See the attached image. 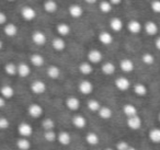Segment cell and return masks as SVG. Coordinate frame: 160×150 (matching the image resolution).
Segmentation results:
<instances>
[{
    "label": "cell",
    "instance_id": "obj_1",
    "mask_svg": "<svg viewBox=\"0 0 160 150\" xmlns=\"http://www.w3.org/2000/svg\"><path fill=\"white\" fill-rule=\"evenodd\" d=\"M18 132L22 137L28 138V137H30L33 134V128L29 123H21L18 127Z\"/></svg>",
    "mask_w": 160,
    "mask_h": 150
},
{
    "label": "cell",
    "instance_id": "obj_2",
    "mask_svg": "<svg viewBox=\"0 0 160 150\" xmlns=\"http://www.w3.org/2000/svg\"><path fill=\"white\" fill-rule=\"evenodd\" d=\"M28 112H29V114L31 117H33V118H38V117L42 116V114H43V108L40 105V104L33 103L29 106Z\"/></svg>",
    "mask_w": 160,
    "mask_h": 150
},
{
    "label": "cell",
    "instance_id": "obj_3",
    "mask_svg": "<svg viewBox=\"0 0 160 150\" xmlns=\"http://www.w3.org/2000/svg\"><path fill=\"white\" fill-rule=\"evenodd\" d=\"M31 90H32V92L35 93V94H42V93H44L45 90H46V84L43 81H41V80H36V81L32 82Z\"/></svg>",
    "mask_w": 160,
    "mask_h": 150
},
{
    "label": "cell",
    "instance_id": "obj_4",
    "mask_svg": "<svg viewBox=\"0 0 160 150\" xmlns=\"http://www.w3.org/2000/svg\"><path fill=\"white\" fill-rule=\"evenodd\" d=\"M21 14H22V18L24 19V20H27V21H32L36 17L35 10H34L32 7H30V6L23 7L22 11H21Z\"/></svg>",
    "mask_w": 160,
    "mask_h": 150
},
{
    "label": "cell",
    "instance_id": "obj_5",
    "mask_svg": "<svg viewBox=\"0 0 160 150\" xmlns=\"http://www.w3.org/2000/svg\"><path fill=\"white\" fill-rule=\"evenodd\" d=\"M78 89L82 94H90L93 91V84L88 80H82L78 86Z\"/></svg>",
    "mask_w": 160,
    "mask_h": 150
},
{
    "label": "cell",
    "instance_id": "obj_6",
    "mask_svg": "<svg viewBox=\"0 0 160 150\" xmlns=\"http://www.w3.org/2000/svg\"><path fill=\"white\" fill-rule=\"evenodd\" d=\"M115 86H116V88H118V90L126 91V90H128L129 87H131V82H129V80L127 79V78L118 77V79L115 80Z\"/></svg>",
    "mask_w": 160,
    "mask_h": 150
},
{
    "label": "cell",
    "instance_id": "obj_7",
    "mask_svg": "<svg viewBox=\"0 0 160 150\" xmlns=\"http://www.w3.org/2000/svg\"><path fill=\"white\" fill-rule=\"evenodd\" d=\"M88 58H89V62L92 64H98L102 60V53L99 49H91L88 53Z\"/></svg>",
    "mask_w": 160,
    "mask_h": 150
},
{
    "label": "cell",
    "instance_id": "obj_8",
    "mask_svg": "<svg viewBox=\"0 0 160 150\" xmlns=\"http://www.w3.org/2000/svg\"><path fill=\"white\" fill-rule=\"evenodd\" d=\"M127 126L133 130L138 129V128H140V126H142V119H140V117L138 116V115L133 116V117H128V118H127Z\"/></svg>",
    "mask_w": 160,
    "mask_h": 150
},
{
    "label": "cell",
    "instance_id": "obj_9",
    "mask_svg": "<svg viewBox=\"0 0 160 150\" xmlns=\"http://www.w3.org/2000/svg\"><path fill=\"white\" fill-rule=\"evenodd\" d=\"M32 41L35 43L36 45H44L46 43V35L43 32L36 31L32 34Z\"/></svg>",
    "mask_w": 160,
    "mask_h": 150
},
{
    "label": "cell",
    "instance_id": "obj_10",
    "mask_svg": "<svg viewBox=\"0 0 160 150\" xmlns=\"http://www.w3.org/2000/svg\"><path fill=\"white\" fill-rule=\"evenodd\" d=\"M66 106L70 111H77L80 106V101L76 97H69L66 100Z\"/></svg>",
    "mask_w": 160,
    "mask_h": 150
},
{
    "label": "cell",
    "instance_id": "obj_11",
    "mask_svg": "<svg viewBox=\"0 0 160 150\" xmlns=\"http://www.w3.org/2000/svg\"><path fill=\"white\" fill-rule=\"evenodd\" d=\"M120 67L124 72H131L134 70V62L128 58H125L120 62Z\"/></svg>",
    "mask_w": 160,
    "mask_h": 150
},
{
    "label": "cell",
    "instance_id": "obj_12",
    "mask_svg": "<svg viewBox=\"0 0 160 150\" xmlns=\"http://www.w3.org/2000/svg\"><path fill=\"white\" fill-rule=\"evenodd\" d=\"M72 124L77 128H85L86 125H87V119L82 115H75L72 118Z\"/></svg>",
    "mask_w": 160,
    "mask_h": 150
},
{
    "label": "cell",
    "instance_id": "obj_13",
    "mask_svg": "<svg viewBox=\"0 0 160 150\" xmlns=\"http://www.w3.org/2000/svg\"><path fill=\"white\" fill-rule=\"evenodd\" d=\"M123 113L128 117H133V116H136L137 115V108L133 104H125L123 106Z\"/></svg>",
    "mask_w": 160,
    "mask_h": 150
},
{
    "label": "cell",
    "instance_id": "obj_14",
    "mask_svg": "<svg viewBox=\"0 0 160 150\" xmlns=\"http://www.w3.org/2000/svg\"><path fill=\"white\" fill-rule=\"evenodd\" d=\"M57 140H58V142H59L60 145L67 146V145H69V143H70L71 136H70V134H69L68 132H59V134H58Z\"/></svg>",
    "mask_w": 160,
    "mask_h": 150
},
{
    "label": "cell",
    "instance_id": "obj_15",
    "mask_svg": "<svg viewBox=\"0 0 160 150\" xmlns=\"http://www.w3.org/2000/svg\"><path fill=\"white\" fill-rule=\"evenodd\" d=\"M99 41L104 45H110L113 42V36H112V34L110 32L103 31L99 34Z\"/></svg>",
    "mask_w": 160,
    "mask_h": 150
},
{
    "label": "cell",
    "instance_id": "obj_16",
    "mask_svg": "<svg viewBox=\"0 0 160 150\" xmlns=\"http://www.w3.org/2000/svg\"><path fill=\"white\" fill-rule=\"evenodd\" d=\"M83 10L81 8V6L79 5H72L69 7V14H70L72 18H80L82 16Z\"/></svg>",
    "mask_w": 160,
    "mask_h": 150
},
{
    "label": "cell",
    "instance_id": "obj_17",
    "mask_svg": "<svg viewBox=\"0 0 160 150\" xmlns=\"http://www.w3.org/2000/svg\"><path fill=\"white\" fill-rule=\"evenodd\" d=\"M43 7H44L46 12H48V13H54V12L57 10L58 6L55 0H46L44 2V5H43Z\"/></svg>",
    "mask_w": 160,
    "mask_h": 150
},
{
    "label": "cell",
    "instance_id": "obj_18",
    "mask_svg": "<svg viewBox=\"0 0 160 150\" xmlns=\"http://www.w3.org/2000/svg\"><path fill=\"white\" fill-rule=\"evenodd\" d=\"M17 147L20 150H29L31 148V142L28 138H24V137H21L17 140L16 142Z\"/></svg>",
    "mask_w": 160,
    "mask_h": 150
},
{
    "label": "cell",
    "instance_id": "obj_19",
    "mask_svg": "<svg viewBox=\"0 0 160 150\" xmlns=\"http://www.w3.org/2000/svg\"><path fill=\"white\" fill-rule=\"evenodd\" d=\"M127 29H128V31L131 32V33L137 34L142 31V24H140L138 21L132 20L131 22L128 23V25H127Z\"/></svg>",
    "mask_w": 160,
    "mask_h": 150
},
{
    "label": "cell",
    "instance_id": "obj_20",
    "mask_svg": "<svg viewBox=\"0 0 160 150\" xmlns=\"http://www.w3.org/2000/svg\"><path fill=\"white\" fill-rule=\"evenodd\" d=\"M52 45H53V48L55 49V51H64L65 47H66V43H65V41L62 40V38H56L53 40V42H52Z\"/></svg>",
    "mask_w": 160,
    "mask_h": 150
},
{
    "label": "cell",
    "instance_id": "obj_21",
    "mask_svg": "<svg viewBox=\"0 0 160 150\" xmlns=\"http://www.w3.org/2000/svg\"><path fill=\"white\" fill-rule=\"evenodd\" d=\"M148 137L153 143H160V128H152L149 132Z\"/></svg>",
    "mask_w": 160,
    "mask_h": 150
},
{
    "label": "cell",
    "instance_id": "obj_22",
    "mask_svg": "<svg viewBox=\"0 0 160 150\" xmlns=\"http://www.w3.org/2000/svg\"><path fill=\"white\" fill-rule=\"evenodd\" d=\"M145 31L149 35H155L158 32V25L155 22H152V21H149V22H147L145 24Z\"/></svg>",
    "mask_w": 160,
    "mask_h": 150
},
{
    "label": "cell",
    "instance_id": "obj_23",
    "mask_svg": "<svg viewBox=\"0 0 160 150\" xmlns=\"http://www.w3.org/2000/svg\"><path fill=\"white\" fill-rule=\"evenodd\" d=\"M31 72V69H30V66L24 62H21L18 66V75L20 77H28Z\"/></svg>",
    "mask_w": 160,
    "mask_h": 150
},
{
    "label": "cell",
    "instance_id": "obj_24",
    "mask_svg": "<svg viewBox=\"0 0 160 150\" xmlns=\"http://www.w3.org/2000/svg\"><path fill=\"white\" fill-rule=\"evenodd\" d=\"M110 27L114 32H120L123 29V22L121 19L118 18H113L110 22Z\"/></svg>",
    "mask_w": 160,
    "mask_h": 150
},
{
    "label": "cell",
    "instance_id": "obj_25",
    "mask_svg": "<svg viewBox=\"0 0 160 150\" xmlns=\"http://www.w3.org/2000/svg\"><path fill=\"white\" fill-rule=\"evenodd\" d=\"M13 95H14V90L12 87L3 86L1 88V97H3L5 99H11Z\"/></svg>",
    "mask_w": 160,
    "mask_h": 150
},
{
    "label": "cell",
    "instance_id": "obj_26",
    "mask_svg": "<svg viewBox=\"0 0 160 150\" xmlns=\"http://www.w3.org/2000/svg\"><path fill=\"white\" fill-rule=\"evenodd\" d=\"M99 116L103 119H109L112 117V110L109 108V106H102L100 108V111L98 112Z\"/></svg>",
    "mask_w": 160,
    "mask_h": 150
},
{
    "label": "cell",
    "instance_id": "obj_27",
    "mask_svg": "<svg viewBox=\"0 0 160 150\" xmlns=\"http://www.w3.org/2000/svg\"><path fill=\"white\" fill-rule=\"evenodd\" d=\"M57 32L59 35L66 36L70 33V27H69L67 23H59L57 25Z\"/></svg>",
    "mask_w": 160,
    "mask_h": 150
},
{
    "label": "cell",
    "instance_id": "obj_28",
    "mask_svg": "<svg viewBox=\"0 0 160 150\" xmlns=\"http://www.w3.org/2000/svg\"><path fill=\"white\" fill-rule=\"evenodd\" d=\"M47 75L52 79H57L60 75V69L57 66H54V65L53 66H49L48 69H47Z\"/></svg>",
    "mask_w": 160,
    "mask_h": 150
},
{
    "label": "cell",
    "instance_id": "obj_29",
    "mask_svg": "<svg viewBox=\"0 0 160 150\" xmlns=\"http://www.w3.org/2000/svg\"><path fill=\"white\" fill-rule=\"evenodd\" d=\"M86 141H87L89 145L94 146V145H98L99 143V136L96 134V132H88L86 135Z\"/></svg>",
    "mask_w": 160,
    "mask_h": 150
},
{
    "label": "cell",
    "instance_id": "obj_30",
    "mask_svg": "<svg viewBox=\"0 0 160 150\" xmlns=\"http://www.w3.org/2000/svg\"><path fill=\"white\" fill-rule=\"evenodd\" d=\"M114 71H115V66H114L112 62H108L102 65V72L104 73V75L111 76L114 73Z\"/></svg>",
    "mask_w": 160,
    "mask_h": 150
},
{
    "label": "cell",
    "instance_id": "obj_31",
    "mask_svg": "<svg viewBox=\"0 0 160 150\" xmlns=\"http://www.w3.org/2000/svg\"><path fill=\"white\" fill-rule=\"evenodd\" d=\"M87 106H88V108L91 111V112H99V111H100V108H102V106H101V104H100V102L97 101V100H93V99H91V100H89V101H88Z\"/></svg>",
    "mask_w": 160,
    "mask_h": 150
},
{
    "label": "cell",
    "instance_id": "obj_32",
    "mask_svg": "<svg viewBox=\"0 0 160 150\" xmlns=\"http://www.w3.org/2000/svg\"><path fill=\"white\" fill-rule=\"evenodd\" d=\"M79 70L82 75H90L93 68H92V65L90 62H81L79 66Z\"/></svg>",
    "mask_w": 160,
    "mask_h": 150
},
{
    "label": "cell",
    "instance_id": "obj_33",
    "mask_svg": "<svg viewBox=\"0 0 160 150\" xmlns=\"http://www.w3.org/2000/svg\"><path fill=\"white\" fill-rule=\"evenodd\" d=\"M5 33L8 36H14L18 33V27L13 23H9L5 27Z\"/></svg>",
    "mask_w": 160,
    "mask_h": 150
},
{
    "label": "cell",
    "instance_id": "obj_34",
    "mask_svg": "<svg viewBox=\"0 0 160 150\" xmlns=\"http://www.w3.org/2000/svg\"><path fill=\"white\" fill-rule=\"evenodd\" d=\"M31 62L35 67H41L44 64V57L40 54H34V55L31 56Z\"/></svg>",
    "mask_w": 160,
    "mask_h": 150
},
{
    "label": "cell",
    "instance_id": "obj_35",
    "mask_svg": "<svg viewBox=\"0 0 160 150\" xmlns=\"http://www.w3.org/2000/svg\"><path fill=\"white\" fill-rule=\"evenodd\" d=\"M134 92H135L137 95H139V97H144V95H146V93H147L146 86L142 83L135 84V86H134Z\"/></svg>",
    "mask_w": 160,
    "mask_h": 150
},
{
    "label": "cell",
    "instance_id": "obj_36",
    "mask_svg": "<svg viewBox=\"0 0 160 150\" xmlns=\"http://www.w3.org/2000/svg\"><path fill=\"white\" fill-rule=\"evenodd\" d=\"M42 127L44 128L45 130H54V127H55V123L52 118L47 117V118H44L42 121Z\"/></svg>",
    "mask_w": 160,
    "mask_h": 150
},
{
    "label": "cell",
    "instance_id": "obj_37",
    "mask_svg": "<svg viewBox=\"0 0 160 150\" xmlns=\"http://www.w3.org/2000/svg\"><path fill=\"white\" fill-rule=\"evenodd\" d=\"M5 70L9 76H14L18 73V66H16L13 62H8L5 67Z\"/></svg>",
    "mask_w": 160,
    "mask_h": 150
},
{
    "label": "cell",
    "instance_id": "obj_38",
    "mask_svg": "<svg viewBox=\"0 0 160 150\" xmlns=\"http://www.w3.org/2000/svg\"><path fill=\"white\" fill-rule=\"evenodd\" d=\"M57 136L58 135L56 134L54 130H45L44 132V139L46 141H48V142H53V141H55L56 139H57Z\"/></svg>",
    "mask_w": 160,
    "mask_h": 150
},
{
    "label": "cell",
    "instance_id": "obj_39",
    "mask_svg": "<svg viewBox=\"0 0 160 150\" xmlns=\"http://www.w3.org/2000/svg\"><path fill=\"white\" fill-rule=\"evenodd\" d=\"M112 3L110 2L109 0H103L100 3V10L103 12V13H109L112 10Z\"/></svg>",
    "mask_w": 160,
    "mask_h": 150
},
{
    "label": "cell",
    "instance_id": "obj_40",
    "mask_svg": "<svg viewBox=\"0 0 160 150\" xmlns=\"http://www.w3.org/2000/svg\"><path fill=\"white\" fill-rule=\"evenodd\" d=\"M142 62H144V64L146 65H152L153 62H155V57H153L152 54H149V53H146L142 55Z\"/></svg>",
    "mask_w": 160,
    "mask_h": 150
},
{
    "label": "cell",
    "instance_id": "obj_41",
    "mask_svg": "<svg viewBox=\"0 0 160 150\" xmlns=\"http://www.w3.org/2000/svg\"><path fill=\"white\" fill-rule=\"evenodd\" d=\"M131 146L128 145V142L125 140H122V141H118L116 143V150H128Z\"/></svg>",
    "mask_w": 160,
    "mask_h": 150
},
{
    "label": "cell",
    "instance_id": "obj_42",
    "mask_svg": "<svg viewBox=\"0 0 160 150\" xmlns=\"http://www.w3.org/2000/svg\"><path fill=\"white\" fill-rule=\"evenodd\" d=\"M151 9L156 13H160V0H153L151 2Z\"/></svg>",
    "mask_w": 160,
    "mask_h": 150
},
{
    "label": "cell",
    "instance_id": "obj_43",
    "mask_svg": "<svg viewBox=\"0 0 160 150\" xmlns=\"http://www.w3.org/2000/svg\"><path fill=\"white\" fill-rule=\"evenodd\" d=\"M10 123H9V119L6 118V117H1L0 118V128L1 129H7L9 127Z\"/></svg>",
    "mask_w": 160,
    "mask_h": 150
},
{
    "label": "cell",
    "instance_id": "obj_44",
    "mask_svg": "<svg viewBox=\"0 0 160 150\" xmlns=\"http://www.w3.org/2000/svg\"><path fill=\"white\" fill-rule=\"evenodd\" d=\"M6 21H7V16L5 12H0V24H5Z\"/></svg>",
    "mask_w": 160,
    "mask_h": 150
},
{
    "label": "cell",
    "instance_id": "obj_45",
    "mask_svg": "<svg viewBox=\"0 0 160 150\" xmlns=\"http://www.w3.org/2000/svg\"><path fill=\"white\" fill-rule=\"evenodd\" d=\"M5 98L3 97H1L0 98V108H3L5 106V104H6V101H5Z\"/></svg>",
    "mask_w": 160,
    "mask_h": 150
},
{
    "label": "cell",
    "instance_id": "obj_46",
    "mask_svg": "<svg viewBox=\"0 0 160 150\" xmlns=\"http://www.w3.org/2000/svg\"><path fill=\"white\" fill-rule=\"evenodd\" d=\"M109 1L112 3V5L116 6V5H120V3H121V1H122V0H109Z\"/></svg>",
    "mask_w": 160,
    "mask_h": 150
},
{
    "label": "cell",
    "instance_id": "obj_47",
    "mask_svg": "<svg viewBox=\"0 0 160 150\" xmlns=\"http://www.w3.org/2000/svg\"><path fill=\"white\" fill-rule=\"evenodd\" d=\"M155 45H156V47H157L158 49L160 51V38H158L157 40H156V42H155Z\"/></svg>",
    "mask_w": 160,
    "mask_h": 150
},
{
    "label": "cell",
    "instance_id": "obj_48",
    "mask_svg": "<svg viewBox=\"0 0 160 150\" xmlns=\"http://www.w3.org/2000/svg\"><path fill=\"white\" fill-rule=\"evenodd\" d=\"M85 1L88 3H90V5H93V3L97 2V0H85Z\"/></svg>",
    "mask_w": 160,
    "mask_h": 150
},
{
    "label": "cell",
    "instance_id": "obj_49",
    "mask_svg": "<svg viewBox=\"0 0 160 150\" xmlns=\"http://www.w3.org/2000/svg\"><path fill=\"white\" fill-rule=\"evenodd\" d=\"M128 150H137V149H136L135 147H129V149H128Z\"/></svg>",
    "mask_w": 160,
    "mask_h": 150
},
{
    "label": "cell",
    "instance_id": "obj_50",
    "mask_svg": "<svg viewBox=\"0 0 160 150\" xmlns=\"http://www.w3.org/2000/svg\"><path fill=\"white\" fill-rule=\"evenodd\" d=\"M105 150H114V149H112V148H108V149H105Z\"/></svg>",
    "mask_w": 160,
    "mask_h": 150
},
{
    "label": "cell",
    "instance_id": "obj_51",
    "mask_svg": "<svg viewBox=\"0 0 160 150\" xmlns=\"http://www.w3.org/2000/svg\"><path fill=\"white\" fill-rule=\"evenodd\" d=\"M158 119H159V122H160V113H159V115H158Z\"/></svg>",
    "mask_w": 160,
    "mask_h": 150
},
{
    "label": "cell",
    "instance_id": "obj_52",
    "mask_svg": "<svg viewBox=\"0 0 160 150\" xmlns=\"http://www.w3.org/2000/svg\"><path fill=\"white\" fill-rule=\"evenodd\" d=\"M9 1H13V0H9Z\"/></svg>",
    "mask_w": 160,
    "mask_h": 150
}]
</instances>
